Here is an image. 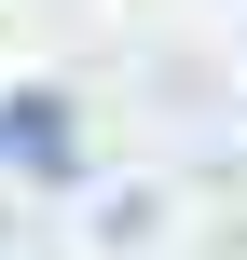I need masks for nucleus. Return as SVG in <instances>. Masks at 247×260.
I'll list each match as a JSON object with an SVG mask.
<instances>
[{
	"label": "nucleus",
	"mask_w": 247,
	"mask_h": 260,
	"mask_svg": "<svg viewBox=\"0 0 247 260\" xmlns=\"http://www.w3.org/2000/svg\"><path fill=\"white\" fill-rule=\"evenodd\" d=\"M0 151L55 178V165H69V110H55V96H14V123H0Z\"/></svg>",
	"instance_id": "f257e3e1"
}]
</instances>
